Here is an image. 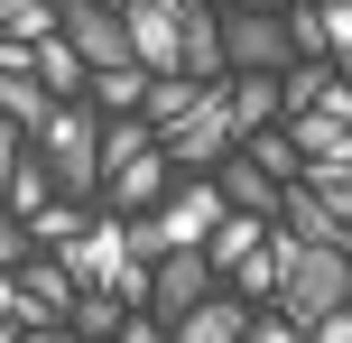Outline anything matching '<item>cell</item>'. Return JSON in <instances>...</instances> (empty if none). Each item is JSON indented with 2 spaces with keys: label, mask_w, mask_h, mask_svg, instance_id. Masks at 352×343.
Masks as SVG:
<instances>
[{
  "label": "cell",
  "mask_w": 352,
  "mask_h": 343,
  "mask_svg": "<svg viewBox=\"0 0 352 343\" xmlns=\"http://www.w3.org/2000/svg\"><path fill=\"white\" fill-rule=\"evenodd\" d=\"M37 158L56 167V186H65L74 204H102V111H93V102H65L47 130H37Z\"/></svg>",
  "instance_id": "6da1fadb"
},
{
  "label": "cell",
  "mask_w": 352,
  "mask_h": 343,
  "mask_svg": "<svg viewBox=\"0 0 352 343\" xmlns=\"http://www.w3.org/2000/svg\"><path fill=\"white\" fill-rule=\"evenodd\" d=\"M241 148V121H232V84H204V102L167 130V158L186 177H223V158Z\"/></svg>",
  "instance_id": "7a4b0ae2"
},
{
  "label": "cell",
  "mask_w": 352,
  "mask_h": 343,
  "mask_svg": "<svg viewBox=\"0 0 352 343\" xmlns=\"http://www.w3.org/2000/svg\"><path fill=\"white\" fill-rule=\"evenodd\" d=\"M223 56H232V74H287V65H306L297 37H287V19H269V10H223Z\"/></svg>",
  "instance_id": "3957f363"
},
{
  "label": "cell",
  "mask_w": 352,
  "mask_h": 343,
  "mask_svg": "<svg viewBox=\"0 0 352 343\" xmlns=\"http://www.w3.org/2000/svg\"><path fill=\"white\" fill-rule=\"evenodd\" d=\"M223 297V269H213V251H176V260H158V297H148V316L176 334L195 307H213Z\"/></svg>",
  "instance_id": "277c9868"
},
{
  "label": "cell",
  "mask_w": 352,
  "mask_h": 343,
  "mask_svg": "<svg viewBox=\"0 0 352 343\" xmlns=\"http://www.w3.org/2000/svg\"><path fill=\"white\" fill-rule=\"evenodd\" d=\"M65 37L84 47V65H93V74L140 65V47H130V19L111 10V0H65Z\"/></svg>",
  "instance_id": "5b68a950"
},
{
  "label": "cell",
  "mask_w": 352,
  "mask_h": 343,
  "mask_svg": "<svg viewBox=\"0 0 352 343\" xmlns=\"http://www.w3.org/2000/svg\"><path fill=\"white\" fill-rule=\"evenodd\" d=\"M186 186V167L167 158V148H148L140 167H121V177L102 186V214H121V223H140V214H167V195Z\"/></svg>",
  "instance_id": "8992f818"
},
{
  "label": "cell",
  "mask_w": 352,
  "mask_h": 343,
  "mask_svg": "<svg viewBox=\"0 0 352 343\" xmlns=\"http://www.w3.org/2000/svg\"><path fill=\"white\" fill-rule=\"evenodd\" d=\"M158 223H167V241H176V251H204V241L232 223V195H223V177H186V186L167 195V214H158Z\"/></svg>",
  "instance_id": "52a82bcc"
},
{
  "label": "cell",
  "mask_w": 352,
  "mask_h": 343,
  "mask_svg": "<svg viewBox=\"0 0 352 343\" xmlns=\"http://www.w3.org/2000/svg\"><path fill=\"white\" fill-rule=\"evenodd\" d=\"M250 325H260V307H250L241 288H223L213 307H195L186 325H176V343H250Z\"/></svg>",
  "instance_id": "ba28073f"
},
{
  "label": "cell",
  "mask_w": 352,
  "mask_h": 343,
  "mask_svg": "<svg viewBox=\"0 0 352 343\" xmlns=\"http://www.w3.org/2000/svg\"><path fill=\"white\" fill-rule=\"evenodd\" d=\"M232 121H241V140L287 130V84L278 74H232Z\"/></svg>",
  "instance_id": "9c48e42d"
},
{
  "label": "cell",
  "mask_w": 352,
  "mask_h": 343,
  "mask_svg": "<svg viewBox=\"0 0 352 343\" xmlns=\"http://www.w3.org/2000/svg\"><path fill=\"white\" fill-rule=\"evenodd\" d=\"M269 232H278V223H269V214H232V223H223V232H213V241H204V251H213V269H223V288H232V278H241V269H250V260H260V251H269Z\"/></svg>",
  "instance_id": "30bf717a"
},
{
  "label": "cell",
  "mask_w": 352,
  "mask_h": 343,
  "mask_svg": "<svg viewBox=\"0 0 352 343\" xmlns=\"http://www.w3.org/2000/svg\"><path fill=\"white\" fill-rule=\"evenodd\" d=\"M10 278H28V297L47 307V325H74V307H84V288H74V269H65L56 251H37L28 269H10Z\"/></svg>",
  "instance_id": "8fae6325"
},
{
  "label": "cell",
  "mask_w": 352,
  "mask_h": 343,
  "mask_svg": "<svg viewBox=\"0 0 352 343\" xmlns=\"http://www.w3.org/2000/svg\"><path fill=\"white\" fill-rule=\"evenodd\" d=\"M37 84H47L56 102H93V65H84V47H74V37H47V47H37Z\"/></svg>",
  "instance_id": "7c38bea8"
},
{
  "label": "cell",
  "mask_w": 352,
  "mask_h": 343,
  "mask_svg": "<svg viewBox=\"0 0 352 343\" xmlns=\"http://www.w3.org/2000/svg\"><path fill=\"white\" fill-rule=\"evenodd\" d=\"M148 148H167V140H158V121H148V111H130V121H102V186L121 177V167H140Z\"/></svg>",
  "instance_id": "4fadbf2b"
},
{
  "label": "cell",
  "mask_w": 352,
  "mask_h": 343,
  "mask_svg": "<svg viewBox=\"0 0 352 343\" xmlns=\"http://www.w3.org/2000/svg\"><path fill=\"white\" fill-rule=\"evenodd\" d=\"M148 84H158V74H148V65H121V74H93V111H102V121H130V111H148Z\"/></svg>",
  "instance_id": "5bb4252c"
},
{
  "label": "cell",
  "mask_w": 352,
  "mask_h": 343,
  "mask_svg": "<svg viewBox=\"0 0 352 343\" xmlns=\"http://www.w3.org/2000/svg\"><path fill=\"white\" fill-rule=\"evenodd\" d=\"M241 158H250V167H269L278 186H306V148L287 140V130H260V140H241Z\"/></svg>",
  "instance_id": "9a60e30c"
},
{
  "label": "cell",
  "mask_w": 352,
  "mask_h": 343,
  "mask_svg": "<svg viewBox=\"0 0 352 343\" xmlns=\"http://www.w3.org/2000/svg\"><path fill=\"white\" fill-rule=\"evenodd\" d=\"M278 84H287V121H297V111H316V102H324V93H334V84H343V65H324V56H306V65H287V74H278Z\"/></svg>",
  "instance_id": "2e32d148"
},
{
  "label": "cell",
  "mask_w": 352,
  "mask_h": 343,
  "mask_svg": "<svg viewBox=\"0 0 352 343\" xmlns=\"http://www.w3.org/2000/svg\"><path fill=\"white\" fill-rule=\"evenodd\" d=\"M195 102H204V84H195V74H158V84H148V121H158V140L186 121Z\"/></svg>",
  "instance_id": "e0dca14e"
},
{
  "label": "cell",
  "mask_w": 352,
  "mask_h": 343,
  "mask_svg": "<svg viewBox=\"0 0 352 343\" xmlns=\"http://www.w3.org/2000/svg\"><path fill=\"white\" fill-rule=\"evenodd\" d=\"M316 10H324V56L352 74V0H316Z\"/></svg>",
  "instance_id": "ac0fdd59"
},
{
  "label": "cell",
  "mask_w": 352,
  "mask_h": 343,
  "mask_svg": "<svg viewBox=\"0 0 352 343\" xmlns=\"http://www.w3.org/2000/svg\"><path fill=\"white\" fill-rule=\"evenodd\" d=\"M306 186H316V195L334 204V223H352V177H306Z\"/></svg>",
  "instance_id": "d6986e66"
},
{
  "label": "cell",
  "mask_w": 352,
  "mask_h": 343,
  "mask_svg": "<svg viewBox=\"0 0 352 343\" xmlns=\"http://www.w3.org/2000/svg\"><path fill=\"white\" fill-rule=\"evenodd\" d=\"M0 343H84V334H74V325H28V334H10V325H0Z\"/></svg>",
  "instance_id": "ffe728a7"
},
{
  "label": "cell",
  "mask_w": 352,
  "mask_h": 343,
  "mask_svg": "<svg viewBox=\"0 0 352 343\" xmlns=\"http://www.w3.org/2000/svg\"><path fill=\"white\" fill-rule=\"evenodd\" d=\"M316 343H352V307H334V316H324V325H316Z\"/></svg>",
  "instance_id": "44dd1931"
},
{
  "label": "cell",
  "mask_w": 352,
  "mask_h": 343,
  "mask_svg": "<svg viewBox=\"0 0 352 343\" xmlns=\"http://www.w3.org/2000/svg\"><path fill=\"white\" fill-rule=\"evenodd\" d=\"M232 10H269V19H287V10H306V0H232Z\"/></svg>",
  "instance_id": "7402d4cb"
}]
</instances>
